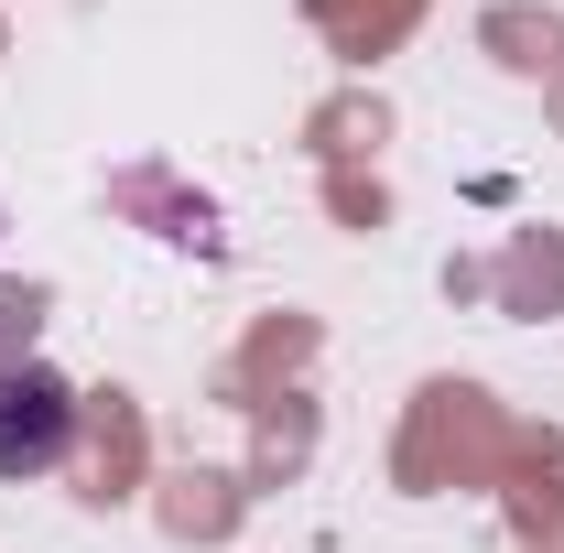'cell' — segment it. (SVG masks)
Returning a JSON list of instances; mask_svg holds the SVG:
<instances>
[{"label": "cell", "mask_w": 564, "mask_h": 553, "mask_svg": "<svg viewBox=\"0 0 564 553\" xmlns=\"http://www.w3.org/2000/svg\"><path fill=\"white\" fill-rule=\"evenodd\" d=\"M76 456V380L55 369H0V478H55Z\"/></svg>", "instance_id": "6da1fadb"}]
</instances>
